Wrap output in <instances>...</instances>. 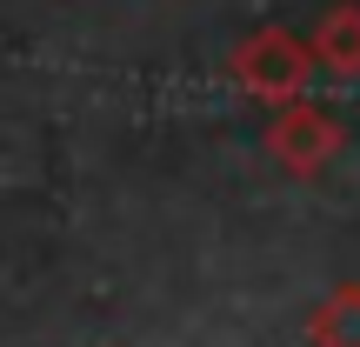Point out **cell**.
Segmentation results:
<instances>
[{
	"label": "cell",
	"mask_w": 360,
	"mask_h": 347,
	"mask_svg": "<svg viewBox=\"0 0 360 347\" xmlns=\"http://www.w3.org/2000/svg\"><path fill=\"white\" fill-rule=\"evenodd\" d=\"M314 347H360V281L334 287V294L314 308Z\"/></svg>",
	"instance_id": "cell-4"
},
{
	"label": "cell",
	"mask_w": 360,
	"mask_h": 347,
	"mask_svg": "<svg viewBox=\"0 0 360 347\" xmlns=\"http://www.w3.org/2000/svg\"><path fill=\"white\" fill-rule=\"evenodd\" d=\"M267 147H274V160H281L287 174H321L327 160L340 154V120L327 114V107H314V101H287L281 114H274V127H267Z\"/></svg>",
	"instance_id": "cell-2"
},
{
	"label": "cell",
	"mask_w": 360,
	"mask_h": 347,
	"mask_svg": "<svg viewBox=\"0 0 360 347\" xmlns=\"http://www.w3.org/2000/svg\"><path fill=\"white\" fill-rule=\"evenodd\" d=\"M233 80H240L254 101L287 107V101H300V94H307L314 53H307V40H294L287 27H260L254 40H240V47H233Z\"/></svg>",
	"instance_id": "cell-1"
},
{
	"label": "cell",
	"mask_w": 360,
	"mask_h": 347,
	"mask_svg": "<svg viewBox=\"0 0 360 347\" xmlns=\"http://www.w3.org/2000/svg\"><path fill=\"white\" fill-rule=\"evenodd\" d=\"M307 53H314V67H327V74H360V0L327 7V20L314 27Z\"/></svg>",
	"instance_id": "cell-3"
}]
</instances>
